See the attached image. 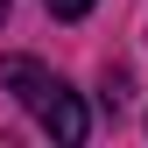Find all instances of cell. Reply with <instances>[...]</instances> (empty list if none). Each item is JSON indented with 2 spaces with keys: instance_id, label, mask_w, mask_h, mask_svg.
<instances>
[{
  "instance_id": "cell-1",
  "label": "cell",
  "mask_w": 148,
  "mask_h": 148,
  "mask_svg": "<svg viewBox=\"0 0 148 148\" xmlns=\"http://www.w3.org/2000/svg\"><path fill=\"white\" fill-rule=\"evenodd\" d=\"M0 85H7L14 99L28 106V113H42V106L57 99V85H64V78H49V71L35 64V57H7V64H0Z\"/></svg>"
},
{
  "instance_id": "cell-2",
  "label": "cell",
  "mask_w": 148,
  "mask_h": 148,
  "mask_svg": "<svg viewBox=\"0 0 148 148\" xmlns=\"http://www.w3.org/2000/svg\"><path fill=\"white\" fill-rule=\"evenodd\" d=\"M35 120H42L49 134L64 141V148H78V141H85V127H92V120H85V99H78L71 85H57V99H49V106H42Z\"/></svg>"
},
{
  "instance_id": "cell-3",
  "label": "cell",
  "mask_w": 148,
  "mask_h": 148,
  "mask_svg": "<svg viewBox=\"0 0 148 148\" xmlns=\"http://www.w3.org/2000/svg\"><path fill=\"white\" fill-rule=\"evenodd\" d=\"M49 14H57V21H78V14H92V0H42Z\"/></svg>"
},
{
  "instance_id": "cell-4",
  "label": "cell",
  "mask_w": 148,
  "mask_h": 148,
  "mask_svg": "<svg viewBox=\"0 0 148 148\" xmlns=\"http://www.w3.org/2000/svg\"><path fill=\"white\" fill-rule=\"evenodd\" d=\"M0 21H7V0H0Z\"/></svg>"
}]
</instances>
